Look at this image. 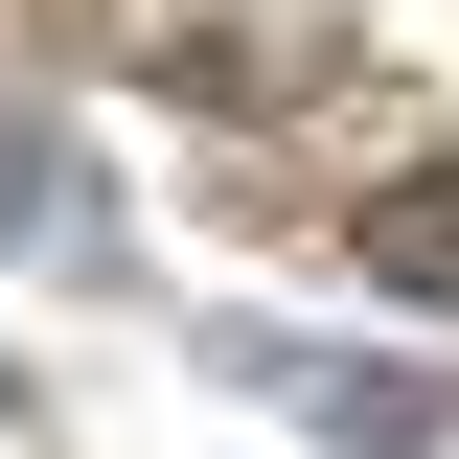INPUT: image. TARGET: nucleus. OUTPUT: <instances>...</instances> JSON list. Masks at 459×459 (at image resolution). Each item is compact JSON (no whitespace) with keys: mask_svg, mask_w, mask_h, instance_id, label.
Returning <instances> with one entry per match:
<instances>
[{"mask_svg":"<svg viewBox=\"0 0 459 459\" xmlns=\"http://www.w3.org/2000/svg\"><path fill=\"white\" fill-rule=\"evenodd\" d=\"M0 253H23V276H92V253H115V184H92V138H69L23 69H0Z\"/></svg>","mask_w":459,"mask_h":459,"instance_id":"2","label":"nucleus"},{"mask_svg":"<svg viewBox=\"0 0 459 459\" xmlns=\"http://www.w3.org/2000/svg\"><path fill=\"white\" fill-rule=\"evenodd\" d=\"M184 344H207L253 413L344 437V459H437V437H459V368H437V344H322V322H230V299H207Z\"/></svg>","mask_w":459,"mask_h":459,"instance_id":"1","label":"nucleus"},{"mask_svg":"<svg viewBox=\"0 0 459 459\" xmlns=\"http://www.w3.org/2000/svg\"><path fill=\"white\" fill-rule=\"evenodd\" d=\"M344 253H368L391 322H459V161H391L368 207H344Z\"/></svg>","mask_w":459,"mask_h":459,"instance_id":"3","label":"nucleus"}]
</instances>
